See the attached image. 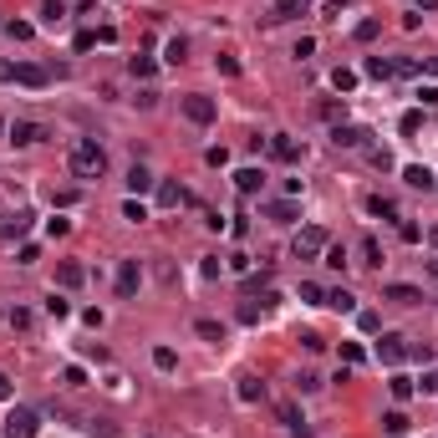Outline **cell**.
<instances>
[{"instance_id":"15","label":"cell","mask_w":438,"mask_h":438,"mask_svg":"<svg viewBox=\"0 0 438 438\" xmlns=\"http://www.w3.org/2000/svg\"><path fill=\"white\" fill-rule=\"evenodd\" d=\"M25 225H31V214H25V209L6 214V219H0V240H21V235H25Z\"/></svg>"},{"instance_id":"34","label":"cell","mask_w":438,"mask_h":438,"mask_svg":"<svg viewBox=\"0 0 438 438\" xmlns=\"http://www.w3.org/2000/svg\"><path fill=\"white\" fill-rule=\"evenodd\" d=\"M123 219H133V225H143V219H148L143 199H127V204H123Z\"/></svg>"},{"instance_id":"7","label":"cell","mask_w":438,"mask_h":438,"mask_svg":"<svg viewBox=\"0 0 438 438\" xmlns=\"http://www.w3.org/2000/svg\"><path fill=\"white\" fill-rule=\"evenodd\" d=\"M6 138H10L16 148H31V143H41V138H46V127H41V123H10Z\"/></svg>"},{"instance_id":"37","label":"cell","mask_w":438,"mask_h":438,"mask_svg":"<svg viewBox=\"0 0 438 438\" xmlns=\"http://www.w3.org/2000/svg\"><path fill=\"white\" fill-rule=\"evenodd\" d=\"M362 357H367V352H362V346H357V342H342V362H346V367H357V362H362Z\"/></svg>"},{"instance_id":"25","label":"cell","mask_w":438,"mask_h":438,"mask_svg":"<svg viewBox=\"0 0 438 438\" xmlns=\"http://www.w3.org/2000/svg\"><path fill=\"white\" fill-rule=\"evenodd\" d=\"M367 214H377V219H397V204H393V199H382V194H372V199H367Z\"/></svg>"},{"instance_id":"30","label":"cell","mask_w":438,"mask_h":438,"mask_svg":"<svg viewBox=\"0 0 438 438\" xmlns=\"http://www.w3.org/2000/svg\"><path fill=\"white\" fill-rule=\"evenodd\" d=\"M331 87H337V92H352V87H357V72L352 67H337V72H331Z\"/></svg>"},{"instance_id":"43","label":"cell","mask_w":438,"mask_h":438,"mask_svg":"<svg viewBox=\"0 0 438 438\" xmlns=\"http://www.w3.org/2000/svg\"><path fill=\"white\" fill-rule=\"evenodd\" d=\"M214 67H219V76H240V61L235 56H214Z\"/></svg>"},{"instance_id":"17","label":"cell","mask_w":438,"mask_h":438,"mask_svg":"<svg viewBox=\"0 0 438 438\" xmlns=\"http://www.w3.org/2000/svg\"><path fill=\"white\" fill-rule=\"evenodd\" d=\"M260 184H265L260 169H240L235 174V189H240V194H260Z\"/></svg>"},{"instance_id":"8","label":"cell","mask_w":438,"mask_h":438,"mask_svg":"<svg viewBox=\"0 0 438 438\" xmlns=\"http://www.w3.org/2000/svg\"><path fill=\"white\" fill-rule=\"evenodd\" d=\"M367 127H357V123H337V127H331V143H337V148H362L367 143Z\"/></svg>"},{"instance_id":"39","label":"cell","mask_w":438,"mask_h":438,"mask_svg":"<svg viewBox=\"0 0 438 438\" xmlns=\"http://www.w3.org/2000/svg\"><path fill=\"white\" fill-rule=\"evenodd\" d=\"M397 127H403V133H408V138H413V133H418V127H423V112H403V118H397Z\"/></svg>"},{"instance_id":"55","label":"cell","mask_w":438,"mask_h":438,"mask_svg":"<svg viewBox=\"0 0 438 438\" xmlns=\"http://www.w3.org/2000/svg\"><path fill=\"white\" fill-rule=\"evenodd\" d=\"M428 240H433V244H438V225H433V229H428Z\"/></svg>"},{"instance_id":"2","label":"cell","mask_w":438,"mask_h":438,"mask_svg":"<svg viewBox=\"0 0 438 438\" xmlns=\"http://www.w3.org/2000/svg\"><path fill=\"white\" fill-rule=\"evenodd\" d=\"M326 244H331V235L321 225L301 229V235H295V260H316V255H326Z\"/></svg>"},{"instance_id":"58","label":"cell","mask_w":438,"mask_h":438,"mask_svg":"<svg viewBox=\"0 0 438 438\" xmlns=\"http://www.w3.org/2000/svg\"><path fill=\"white\" fill-rule=\"evenodd\" d=\"M0 127H6V123H0Z\"/></svg>"},{"instance_id":"42","label":"cell","mask_w":438,"mask_h":438,"mask_svg":"<svg viewBox=\"0 0 438 438\" xmlns=\"http://www.w3.org/2000/svg\"><path fill=\"white\" fill-rule=\"evenodd\" d=\"M204 163H209V169H225V163H229V148H209V153H204Z\"/></svg>"},{"instance_id":"54","label":"cell","mask_w":438,"mask_h":438,"mask_svg":"<svg viewBox=\"0 0 438 438\" xmlns=\"http://www.w3.org/2000/svg\"><path fill=\"white\" fill-rule=\"evenodd\" d=\"M418 6H423V10H438V0H418Z\"/></svg>"},{"instance_id":"32","label":"cell","mask_w":438,"mask_h":438,"mask_svg":"<svg viewBox=\"0 0 438 438\" xmlns=\"http://www.w3.org/2000/svg\"><path fill=\"white\" fill-rule=\"evenodd\" d=\"M194 331H199L204 342H225V326H219V321H209V316H204V321H199Z\"/></svg>"},{"instance_id":"21","label":"cell","mask_w":438,"mask_h":438,"mask_svg":"<svg viewBox=\"0 0 438 438\" xmlns=\"http://www.w3.org/2000/svg\"><path fill=\"white\" fill-rule=\"evenodd\" d=\"M280 423H286V428H291V433H301V438H306V433H311V423H306L301 413H295V408H291V403H280Z\"/></svg>"},{"instance_id":"3","label":"cell","mask_w":438,"mask_h":438,"mask_svg":"<svg viewBox=\"0 0 438 438\" xmlns=\"http://www.w3.org/2000/svg\"><path fill=\"white\" fill-rule=\"evenodd\" d=\"M36 433H41V418L31 408H10L6 413V438H36Z\"/></svg>"},{"instance_id":"46","label":"cell","mask_w":438,"mask_h":438,"mask_svg":"<svg viewBox=\"0 0 438 438\" xmlns=\"http://www.w3.org/2000/svg\"><path fill=\"white\" fill-rule=\"evenodd\" d=\"M295 388H301V393H316L321 377H316V372H301V377H295Z\"/></svg>"},{"instance_id":"24","label":"cell","mask_w":438,"mask_h":438,"mask_svg":"<svg viewBox=\"0 0 438 438\" xmlns=\"http://www.w3.org/2000/svg\"><path fill=\"white\" fill-rule=\"evenodd\" d=\"M403 178H408L413 189H433V174L423 169V163H408V169H403Z\"/></svg>"},{"instance_id":"5","label":"cell","mask_w":438,"mask_h":438,"mask_svg":"<svg viewBox=\"0 0 438 438\" xmlns=\"http://www.w3.org/2000/svg\"><path fill=\"white\" fill-rule=\"evenodd\" d=\"M377 357H382V367H397L408 357V337H397V331H388V337L377 342Z\"/></svg>"},{"instance_id":"18","label":"cell","mask_w":438,"mask_h":438,"mask_svg":"<svg viewBox=\"0 0 438 438\" xmlns=\"http://www.w3.org/2000/svg\"><path fill=\"white\" fill-rule=\"evenodd\" d=\"M382 433H388V438H403V433H408V413H403V408L382 413Z\"/></svg>"},{"instance_id":"45","label":"cell","mask_w":438,"mask_h":438,"mask_svg":"<svg viewBox=\"0 0 438 438\" xmlns=\"http://www.w3.org/2000/svg\"><path fill=\"white\" fill-rule=\"evenodd\" d=\"M61 382H67V388H82L87 372H82V367H67V372H61Z\"/></svg>"},{"instance_id":"13","label":"cell","mask_w":438,"mask_h":438,"mask_svg":"<svg viewBox=\"0 0 438 438\" xmlns=\"http://www.w3.org/2000/svg\"><path fill=\"white\" fill-rule=\"evenodd\" d=\"M158 204H163V209H178V204H189L184 184H174V178H158Z\"/></svg>"},{"instance_id":"56","label":"cell","mask_w":438,"mask_h":438,"mask_svg":"<svg viewBox=\"0 0 438 438\" xmlns=\"http://www.w3.org/2000/svg\"><path fill=\"white\" fill-rule=\"evenodd\" d=\"M433 275H438V260H433Z\"/></svg>"},{"instance_id":"35","label":"cell","mask_w":438,"mask_h":438,"mask_svg":"<svg viewBox=\"0 0 438 438\" xmlns=\"http://www.w3.org/2000/svg\"><path fill=\"white\" fill-rule=\"evenodd\" d=\"M301 301H306V306H326V291H321V286H311V280H306V286H301Z\"/></svg>"},{"instance_id":"59","label":"cell","mask_w":438,"mask_h":438,"mask_svg":"<svg viewBox=\"0 0 438 438\" xmlns=\"http://www.w3.org/2000/svg\"><path fill=\"white\" fill-rule=\"evenodd\" d=\"M0 25H6V21H0Z\"/></svg>"},{"instance_id":"10","label":"cell","mask_w":438,"mask_h":438,"mask_svg":"<svg viewBox=\"0 0 438 438\" xmlns=\"http://www.w3.org/2000/svg\"><path fill=\"white\" fill-rule=\"evenodd\" d=\"M56 280H61L67 291H76V286L87 280V265H82V260H56Z\"/></svg>"},{"instance_id":"49","label":"cell","mask_w":438,"mask_h":438,"mask_svg":"<svg viewBox=\"0 0 438 438\" xmlns=\"http://www.w3.org/2000/svg\"><path fill=\"white\" fill-rule=\"evenodd\" d=\"M367 158H372V163H377V169H393V153H388V148H372V153H367Z\"/></svg>"},{"instance_id":"20","label":"cell","mask_w":438,"mask_h":438,"mask_svg":"<svg viewBox=\"0 0 438 438\" xmlns=\"http://www.w3.org/2000/svg\"><path fill=\"white\" fill-rule=\"evenodd\" d=\"M163 61H169V67L189 61V41H184V36H169V46H163Z\"/></svg>"},{"instance_id":"47","label":"cell","mask_w":438,"mask_h":438,"mask_svg":"<svg viewBox=\"0 0 438 438\" xmlns=\"http://www.w3.org/2000/svg\"><path fill=\"white\" fill-rule=\"evenodd\" d=\"M357 326H362V331H377L382 321H377V311H357Z\"/></svg>"},{"instance_id":"53","label":"cell","mask_w":438,"mask_h":438,"mask_svg":"<svg viewBox=\"0 0 438 438\" xmlns=\"http://www.w3.org/2000/svg\"><path fill=\"white\" fill-rule=\"evenodd\" d=\"M6 397H10V377L0 372V403H6Z\"/></svg>"},{"instance_id":"41","label":"cell","mask_w":438,"mask_h":438,"mask_svg":"<svg viewBox=\"0 0 438 438\" xmlns=\"http://www.w3.org/2000/svg\"><path fill=\"white\" fill-rule=\"evenodd\" d=\"M352 36H357V41H377V21H357Z\"/></svg>"},{"instance_id":"11","label":"cell","mask_w":438,"mask_h":438,"mask_svg":"<svg viewBox=\"0 0 438 438\" xmlns=\"http://www.w3.org/2000/svg\"><path fill=\"white\" fill-rule=\"evenodd\" d=\"M16 82H21V87H46V82H51V72H46V67H36V61H16Z\"/></svg>"},{"instance_id":"36","label":"cell","mask_w":438,"mask_h":438,"mask_svg":"<svg viewBox=\"0 0 438 438\" xmlns=\"http://www.w3.org/2000/svg\"><path fill=\"white\" fill-rule=\"evenodd\" d=\"M362 260H367V265H382V244L372 240V235L362 240Z\"/></svg>"},{"instance_id":"16","label":"cell","mask_w":438,"mask_h":438,"mask_svg":"<svg viewBox=\"0 0 438 438\" xmlns=\"http://www.w3.org/2000/svg\"><path fill=\"white\" fill-rule=\"evenodd\" d=\"M382 301H393V306H418L423 291H418V286H388V291H382Z\"/></svg>"},{"instance_id":"29","label":"cell","mask_w":438,"mask_h":438,"mask_svg":"<svg viewBox=\"0 0 438 438\" xmlns=\"http://www.w3.org/2000/svg\"><path fill=\"white\" fill-rule=\"evenodd\" d=\"M388 388H393V397H397V403H408V397L418 393V382H413V377H393Z\"/></svg>"},{"instance_id":"27","label":"cell","mask_w":438,"mask_h":438,"mask_svg":"<svg viewBox=\"0 0 438 438\" xmlns=\"http://www.w3.org/2000/svg\"><path fill=\"white\" fill-rule=\"evenodd\" d=\"M306 10V0H275V16L270 21H291V16H301Z\"/></svg>"},{"instance_id":"9","label":"cell","mask_w":438,"mask_h":438,"mask_svg":"<svg viewBox=\"0 0 438 438\" xmlns=\"http://www.w3.org/2000/svg\"><path fill=\"white\" fill-rule=\"evenodd\" d=\"M270 158H280V163H295V158H301V143H295V138L291 133H270Z\"/></svg>"},{"instance_id":"48","label":"cell","mask_w":438,"mask_h":438,"mask_svg":"<svg viewBox=\"0 0 438 438\" xmlns=\"http://www.w3.org/2000/svg\"><path fill=\"white\" fill-rule=\"evenodd\" d=\"M342 112H346V102H337V97L321 102V118H342Z\"/></svg>"},{"instance_id":"4","label":"cell","mask_w":438,"mask_h":438,"mask_svg":"<svg viewBox=\"0 0 438 438\" xmlns=\"http://www.w3.org/2000/svg\"><path fill=\"white\" fill-rule=\"evenodd\" d=\"M184 118H189V123H199V127H209V123H214V97L189 92V97H184Z\"/></svg>"},{"instance_id":"33","label":"cell","mask_w":438,"mask_h":438,"mask_svg":"<svg viewBox=\"0 0 438 438\" xmlns=\"http://www.w3.org/2000/svg\"><path fill=\"white\" fill-rule=\"evenodd\" d=\"M321 265H331V270H346V250H342V244H326V255H321Z\"/></svg>"},{"instance_id":"19","label":"cell","mask_w":438,"mask_h":438,"mask_svg":"<svg viewBox=\"0 0 438 438\" xmlns=\"http://www.w3.org/2000/svg\"><path fill=\"white\" fill-rule=\"evenodd\" d=\"M235 393H240V403H260V397H265V382L260 377H240Z\"/></svg>"},{"instance_id":"22","label":"cell","mask_w":438,"mask_h":438,"mask_svg":"<svg viewBox=\"0 0 438 438\" xmlns=\"http://www.w3.org/2000/svg\"><path fill=\"white\" fill-rule=\"evenodd\" d=\"M367 76H377V82H388V76H397V67H393V61L388 56H367V67H362Z\"/></svg>"},{"instance_id":"57","label":"cell","mask_w":438,"mask_h":438,"mask_svg":"<svg viewBox=\"0 0 438 438\" xmlns=\"http://www.w3.org/2000/svg\"><path fill=\"white\" fill-rule=\"evenodd\" d=\"M433 189H438V174H433Z\"/></svg>"},{"instance_id":"31","label":"cell","mask_w":438,"mask_h":438,"mask_svg":"<svg viewBox=\"0 0 438 438\" xmlns=\"http://www.w3.org/2000/svg\"><path fill=\"white\" fill-rule=\"evenodd\" d=\"M153 367H158V372H174L178 367V352H174V346H158V352H153Z\"/></svg>"},{"instance_id":"26","label":"cell","mask_w":438,"mask_h":438,"mask_svg":"<svg viewBox=\"0 0 438 438\" xmlns=\"http://www.w3.org/2000/svg\"><path fill=\"white\" fill-rule=\"evenodd\" d=\"M326 306L331 311H357V295L352 291H326Z\"/></svg>"},{"instance_id":"44","label":"cell","mask_w":438,"mask_h":438,"mask_svg":"<svg viewBox=\"0 0 438 438\" xmlns=\"http://www.w3.org/2000/svg\"><path fill=\"white\" fill-rule=\"evenodd\" d=\"M67 229H72V219H61V214H56V219H46V235H51V240L67 235Z\"/></svg>"},{"instance_id":"40","label":"cell","mask_w":438,"mask_h":438,"mask_svg":"<svg viewBox=\"0 0 438 438\" xmlns=\"http://www.w3.org/2000/svg\"><path fill=\"white\" fill-rule=\"evenodd\" d=\"M153 72H158V61H153V56H133V76H153Z\"/></svg>"},{"instance_id":"51","label":"cell","mask_w":438,"mask_h":438,"mask_svg":"<svg viewBox=\"0 0 438 438\" xmlns=\"http://www.w3.org/2000/svg\"><path fill=\"white\" fill-rule=\"evenodd\" d=\"M418 97H423V107H438V87H423Z\"/></svg>"},{"instance_id":"38","label":"cell","mask_w":438,"mask_h":438,"mask_svg":"<svg viewBox=\"0 0 438 438\" xmlns=\"http://www.w3.org/2000/svg\"><path fill=\"white\" fill-rule=\"evenodd\" d=\"M6 31H10V36H16V41H31V36H36V25H31V21H10V25H6Z\"/></svg>"},{"instance_id":"1","label":"cell","mask_w":438,"mask_h":438,"mask_svg":"<svg viewBox=\"0 0 438 438\" xmlns=\"http://www.w3.org/2000/svg\"><path fill=\"white\" fill-rule=\"evenodd\" d=\"M72 174L76 178H102L107 174V153H102V143L97 138H82V143H72Z\"/></svg>"},{"instance_id":"23","label":"cell","mask_w":438,"mask_h":438,"mask_svg":"<svg viewBox=\"0 0 438 438\" xmlns=\"http://www.w3.org/2000/svg\"><path fill=\"white\" fill-rule=\"evenodd\" d=\"M41 21L46 25H61V21H67V0H41Z\"/></svg>"},{"instance_id":"52","label":"cell","mask_w":438,"mask_h":438,"mask_svg":"<svg viewBox=\"0 0 438 438\" xmlns=\"http://www.w3.org/2000/svg\"><path fill=\"white\" fill-rule=\"evenodd\" d=\"M0 82H16V67H10V61H0Z\"/></svg>"},{"instance_id":"28","label":"cell","mask_w":438,"mask_h":438,"mask_svg":"<svg viewBox=\"0 0 438 438\" xmlns=\"http://www.w3.org/2000/svg\"><path fill=\"white\" fill-rule=\"evenodd\" d=\"M46 316H56V321H61V316H72V301L51 291V295H46Z\"/></svg>"},{"instance_id":"50","label":"cell","mask_w":438,"mask_h":438,"mask_svg":"<svg viewBox=\"0 0 438 438\" xmlns=\"http://www.w3.org/2000/svg\"><path fill=\"white\" fill-rule=\"evenodd\" d=\"M418 388H423V393H438V367H433V372H423V382H418Z\"/></svg>"},{"instance_id":"12","label":"cell","mask_w":438,"mask_h":438,"mask_svg":"<svg viewBox=\"0 0 438 438\" xmlns=\"http://www.w3.org/2000/svg\"><path fill=\"white\" fill-rule=\"evenodd\" d=\"M265 214L275 219V225H291V219H301V204H295V199H270Z\"/></svg>"},{"instance_id":"14","label":"cell","mask_w":438,"mask_h":438,"mask_svg":"<svg viewBox=\"0 0 438 438\" xmlns=\"http://www.w3.org/2000/svg\"><path fill=\"white\" fill-rule=\"evenodd\" d=\"M127 189H133V199H138V194H148V189H158V178H153L143 163H133V169H127Z\"/></svg>"},{"instance_id":"6","label":"cell","mask_w":438,"mask_h":438,"mask_svg":"<svg viewBox=\"0 0 438 438\" xmlns=\"http://www.w3.org/2000/svg\"><path fill=\"white\" fill-rule=\"evenodd\" d=\"M138 286H143V265L118 260V295H138Z\"/></svg>"}]
</instances>
